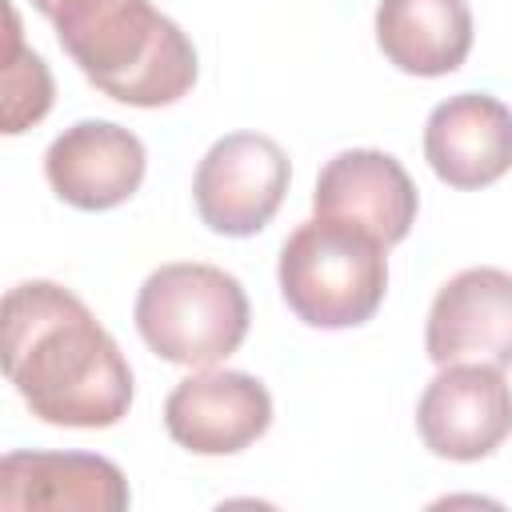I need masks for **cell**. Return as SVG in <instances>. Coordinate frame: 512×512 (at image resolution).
Masks as SVG:
<instances>
[{
    "label": "cell",
    "mask_w": 512,
    "mask_h": 512,
    "mask_svg": "<svg viewBox=\"0 0 512 512\" xmlns=\"http://www.w3.org/2000/svg\"><path fill=\"white\" fill-rule=\"evenodd\" d=\"M272 424L268 388L236 368H200L164 400L168 436L196 456H232L260 440Z\"/></svg>",
    "instance_id": "cell-7"
},
{
    "label": "cell",
    "mask_w": 512,
    "mask_h": 512,
    "mask_svg": "<svg viewBox=\"0 0 512 512\" xmlns=\"http://www.w3.org/2000/svg\"><path fill=\"white\" fill-rule=\"evenodd\" d=\"M132 492L124 472L96 452H8L0 460V508L120 512Z\"/></svg>",
    "instance_id": "cell-12"
},
{
    "label": "cell",
    "mask_w": 512,
    "mask_h": 512,
    "mask_svg": "<svg viewBox=\"0 0 512 512\" xmlns=\"http://www.w3.org/2000/svg\"><path fill=\"white\" fill-rule=\"evenodd\" d=\"M416 432L432 456L484 460L512 436V384L480 360L440 364L416 404Z\"/></svg>",
    "instance_id": "cell-6"
},
{
    "label": "cell",
    "mask_w": 512,
    "mask_h": 512,
    "mask_svg": "<svg viewBox=\"0 0 512 512\" xmlns=\"http://www.w3.org/2000/svg\"><path fill=\"white\" fill-rule=\"evenodd\" d=\"M44 16L84 80L120 104H176L196 84L192 40L152 0H52Z\"/></svg>",
    "instance_id": "cell-2"
},
{
    "label": "cell",
    "mask_w": 512,
    "mask_h": 512,
    "mask_svg": "<svg viewBox=\"0 0 512 512\" xmlns=\"http://www.w3.org/2000/svg\"><path fill=\"white\" fill-rule=\"evenodd\" d=\"M312 208L316 216L356 224L392 248L412 232L420 196L396 156L380 148H348L320 168Z\"/></svg>",
    "instance_id": "cell-10"
},
{
    "label": "cell",
    "mask_w": 512,
    "mask_h": 512,
    "mask_svg": "<svg viewBox=\"0 0 512 512\" xmlns=\"http://www.w3.org/2000/svg\"><path fill=\"white\" fill-rule=\"evenodd\" d=\"M424 156L448 188H484L512 168V108L488 92H456L428 112Z\"/></svg>",
    "instance_id": "cell-11"
},
{
    "label": "cell",
    "mask_w": 512,
    "mask_h": 512,
    "mask_svg": "<svg viewBox=\"0 0 512 512\" xmlns=\"http://www.w3.org/2000/svg\"><path fill=\"white\" fill-rule=\"evenodd\" d=\"M276 280L296 320L312 328H356L384 304L388 256L372 232L312 216L284 240Z\"/></svg>",
    "instance_id": "cell-3"
},
{
    "label": "cell",
    "mask_w": 512,
    "mask_h": 512,
    "mask_svg": "<svg viewBox=\"0 0 512 512\" xmlns=\"http://www.w3.org/2000/svg\"><path fill=\"white\" fill-rule=\"evenodd\" d=\"M292 168L284 148L264 132H228L196 164L192 200L200 220L220 236H256L284 204Z\"/></svg>",
    "instance_id": "cell-5"
},
{
    "label": "cell",
    "mask_w": 512,
    "mask_h": 512,
    "mask_svg": "<svg viewBox=\"0 0 512 512\" xmlns=\"http://www.w3.org/2000/svg\"><path fill=\"white\" fill-rule=\"evenodd\" d=\"M4 372L36 420L112 428L132 408V368L92 308L52 280L4 296Z\"/></svg>",
    "instance_id": "cell-1"
},
{
    "label": "cell",
    "mask_w": 512,
    "mask_h": 512,
    "mask_svg": "<svg viewBox=\"0 0 512 512\" xmlns=\"http://www.w3.org/2000/svg\"><path fill=\"white\" fill-rule=\"evenodd\" d=\"M52 108V72L40 52L24 48L20 16L8 4V44H4V132L20 136Z\"/></svg>",
    "instance_id": "cell-14"
},
{
    "label": "cell",
    "mask_w": 512,
    "mask_h": 512,
    "mask_svg": "<svg viewBox=\"0 0 512 512\" xmlns=\"http://www.w3.org/2000/svg\"><path fill=\"white\" fill-rule=\"evenodd\" d=\"M148 152L136 132L116 120H76L44 152L52 192L80 212H108L136 196Z\"/></svg>",
    "instance_id": "cell-8"
},
{
    "label": "cell",
    "mask_w": 512,
    "mask_h": 512,
    "mask_svg": "<svg viewBox=\"0 0 512 512\" xmlns=\"http://www.w3.org/2000/svg\"><path fill=\"white\" fill-rule=\"evenodd\" d=\"M132 316L136 332L160 360L180 368H212L244 344L252 308L232 272L176 260L148 272Z\"/></svg>",
    "instance_id": "cell-4"
},
{
    "label": "cell",
    "mask_w": 512,
    "mask_h": 512,
    "mask_svg": "<svg viewBox=\"0 0 512 512\" xmlns=\"http://www.w3.org/2000/svg\"><path fill=\"white\" fill-rule=\"evenodd\" d=\"M428 360L456 364L480 360L512 368V272L464 268L456 272L428 308L424 328Z\"/></svg>",
    "instance_id": "cell-9"
},
{
    "label": "cell",
    "mask_w": 512,
    "mask_h": 512,
    "mask_svg": "<svg viewBox=\"0 0 512 512\" xmlns=\"http://www.w3.org/2000/svg\"><path fill=\"white\" fill-rule=\"evenodd\" d=\"M376 44L408 76H448L472 52L468 0H380Z\"/></svg>",
    "instance_id": "cell-13"
}]
</instances>
